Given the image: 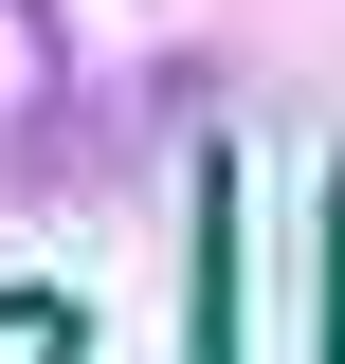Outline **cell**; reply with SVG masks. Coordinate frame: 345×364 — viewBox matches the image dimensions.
Instances as JSON below:
<instances>
[{"label":"cell","mask_w":345,"mask_h":364,"mask_svg":"<svg viewBox=\"0 0 345 364\" xmlns=\"http://www.w3.org/2000/svg\"><path fill=\"white\" fill-rule=\"evenodd\" d=\"M37 109H55V0H0V164H37Z\"/></svg>","instance_id":"obj_1"},{"label":"cell","mask_w":345,"mask_h":364,"mask_svg":"<svg viewBox=\"0 0 345 364\" xmlns=\"http://www.w3.org/2000/svg\"><path fill=\"white\" fill-rule=\"evenodd\" d=\"M0 364H73V328H55V310H18V291H0Z\"/></svg>","instance_id":"obj_2"}]
</instances>
